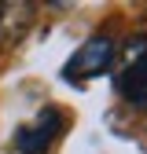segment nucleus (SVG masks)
Returning a JSON list of instances; mask_svg holds the SVG:
<instances>
[{
    "mask_svg": "<svg viewBox=\"0 0 147 154\" xmlns=\"http://www.w3.org/2000/svg\"><path fill=\"white\" fill-rule=\"evenodd\" d=\"M143 55H147V37H133V41H125V51H121L125 66L136 63V59H143Z\"/></svg>",
    "mask_w": 147,
    "mask_h": 154,
    "instance_id": "4",
    "label": "nucleus"
},
{
    "mask_svg": "<svg viewBox=\"0 0 147 154\" xmlns=\"http://www.w3.org/2000/svg\"><path fill=\"white\" fill-rule=\"evenodd\" d=\"M114 55H118V44L110 41L107 33H96V37H88V41L74 51V59L66 63V81H88V77H99L110 70V63H114Z\"/></svg>",
    "mask_w": 147,
    "mask_h": 154,
    "instance_id": "1",
    "label": "nucleus"
},
{
    "mask_svg": "<svg viewBox=\"0 0 147 154\" xmlns=\"http://www.w3.org/2000/svg\"><path fill=\"white\" fill-rule=\"evenodd\" d=\"M63 128H66L63 114L55 110V106H44L30 125H22V128L15 132V150L18 154H48Z\"/></svg>",
    "mask_w": 147,
    "mask_h": 154,
    "instance_id": "2",
    "label": "nucleus"
},
{
    "mask_svg": "<svg viewBox=\"0 0 147 154\" xmlns=\"http://www.w3.org/2000/svg\"><path fill=\"white\" fill-rule=\"evenodd\" d=\"M118 92L129 99V106L147 110V55L125 66V73L118 77Z\"/></svg>",
    "mask_w": 147,
    "mask_h": 154,
    "instance_id": "3",
    "label": "nucleus"
}]
</instances>
